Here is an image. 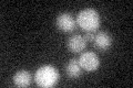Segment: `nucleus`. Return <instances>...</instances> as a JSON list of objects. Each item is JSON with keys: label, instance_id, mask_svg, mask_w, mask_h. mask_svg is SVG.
<instances>
[{"label": "nucleus", "instance_id": "nucleus-8", "mask_svg": "<svg viewBox=\"0 0 133 88\" xmlns=\"http://www.w3.org/2000/svg\"><path fill=\"white\" fill-rule=\"evenodd\" d=\"M82 73V68L79 64L78 58H71L65 65V74L70 78H78Z\"/></svg>", "mask_w": 133, "mask_h": 88}, {"label": "nucleus", "instance_id": "nucleus-9", "mask_svg": "<svg viewBox=\"0 0 133 88\" xmlns=\"http://www.w3.org/2000/svg\"><path fill=\"white\" fill-rule=\"evenodd\" d=\"M94 36H95L94 32H87V34H84V39H85L87 42H88V41L89 42H93Z\"/></svg>", "mask_w": 133, "mask_h": 88}, {"label": "nucleus", "instance_id": "nucleus-6", "mask_svg": "<svg viewBox=\"0 0 133 88\" xmlns=\"http://www.w3.org/2000/svg\"><path fill=\"white\" fill-rule=\"evenodd\" d=\"M112 41L113 40H112V36L110 33H108L105 31H100L95 34L93 43L97 49L105 51V50H108L112 45Z\"/></svg>", "mask_w": 133, "mask_h": 88}, {"label": "nucleus", "instance_id": "nucleus-4", "mask_svg": "<svg viewBox=\"0 0 133 88\" xmlns=\"http://www.w3.org/2000/svg\"><path fill=\"white\" fill-rule=\"evenodd\" d=\"M56 26L63 32H72L77 28V21L72 14L68 12H62L56 19Z\"/></svg>", "mask_w": 133, "mask_h": 88}, {"label": "nucleus", "instance_id": "nucleus-2", "mask_svg": "<svg viewBox=\"0 0 133 88\" xmlns=\"http://www.w3.org/2000/svg\"><path fill=\"white\" fill-rule=\"evenodd\" d=\"M35 81L40 87H52L59 81V72L51 65H44L36 72Z\"/></svg>", "mask_w": 133, "mask_h": 88}, {"label": "nucleus", "instance_id": "nucleus-5", "mask_svg": "<svg viewBox=\"0 0 133 88\" xmlns=\"http://www.w3.org/2000/svg\"><path fill=\"white\" fill-rule=\"evenodd\" d=\"M66 46L73 53H81L87 47V41L84 36L80 34H73L66 41Z\"/></svg>", "mask_w": 133, "mask_h": 88}, {"label": "nucleus", "instance_id": "nucleus-7", "mask_svg": "<svg viewBox=\"0 0 133 88\" xmlns=\"http://www.w3.org/2000/svg\"><path fill=\"white\" fill-rule=\"evenodd\" d=\"M12 81L18 87H28L31 84V74L26 69H20L14 75Z\"/></svg>", "mask_w": 133, "mask_h": 88}, {"label": "nucleus", "instance_id": "nucleus-3", "mask_svg": "<svg viewBox=\"0 0 133 88\" xmlns=\"http://www.w3.org/2000/svg\"><path fill=\"white\" fill-rule=\"evenodd\" d=\"M78 60H79V64H80L81 68L84 69L85 72H88V73L95 72L100 66L99 56L91 51L82 53Z\"/></svg>", "mask_w": 133, "mask_h": 88}, {"label": "nucleus", "instance_id": "nucleus-1", "mask_svg": "<svg viewBox=\"0 0 133 88\" xmlns=\"http://www.w3.org/2000/svg\"><path fill=\"white\" fill-rule=\"evenodd\" d=\"M77 26L87 32H95L100 27V15L92 8L83 9L77 15Z\"/></svg>", "mask_w": 133, "mask_h": 88}]
</instances>
